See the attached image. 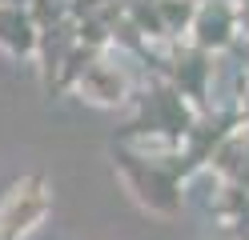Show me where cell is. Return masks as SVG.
<instances>
[{
  "mask_svg": "<svg viewBox=\"0 0 249 240\" xmlns=\"http://www.w3.org/2000/svg\"><path fill=\"white\" fill-rule=\"evenodd\" d=\"M237 40H241L237 4H233V0H201L185 44H193V48H201V52H209V56H221V52H233Z\"/></svg>",
  "mask_w": 249,
  "mask_h": 240,
  "instance_id": "277c9868",
  "label": "cell"
},
{
  "mask_svg": "<svg viewBox=\"0 0 249 240\" xmlns=\"http://www.w3.org/2000/svg\"><path fill=\"white\" fill-rule=\"evenodd\" d=\"M249 208V188L241 184H225V180H217L213 188V196H209V212L221 220V224H233L241 212Z\"/></svg>",
  "mask_w": 249,
  "mask_h": 240,
  "instance_id": "9c48e42d",
  "label": "cell"
},
{
  "mask_svg": "<svg viewBox=\"0 0 249 240\" xmlns=\"http://www.w3.org/2000/svg\"><path fill=\"white\" fill-rule=\"evenodd\" d=\"M205 168L217 176V180H225V184H241V176H245V168H249V148H245L241 128L217 144V152L209 156V164H205Z\"/></svg>",
  "mask_w": 249,
  "mask_h": 240,
  "instance_id": "ba28073f",
  "label": "cell"
},
{
  "mask_svg": "<svg viewBox=\"0 0 249 240\" xmlns=\"http://www.w3.org/2000/svg\"><path fill=\"white\" fill-rule=\"evenodd\" d=\"M40 28L33 24L24 4H0V52L17 60H36Z\"/></svg>",
  "mask_w": 249,
  "mask_h": 240,
  "instance_id": "8992f818",
  "label": "cell"
},
{
  "mask_svg": "<svg viewBox=\"0 0 249 240\" xmlns=\"http://www.w3.org/2000/svg\"><path fill=\"white\" fill-rule=\"evenodd\" d=\"M153 4H157V12H161V24H165V32H169V40L189 36L201 0H153Z\"/></svg>",
  "mask_w": 249,
  "mask_h": 240,
  "instance_id": "30bf717a",
  "label": "cell"
},
{
  "mask_svg": "<svg viewBox=\"0 0 249 240\" xmlns=\"http://www.w3.org/2000/svg\"><path fill=\"white\" fill-rule=\"evenodd\" d=\"M28 16H33V24L44 32V28H56L69 20V4H60V0H28Z\"/></svg>",
  "mask_w": 249,
  "mask_h": 240,
  "instance_id": "8fae6325",
  "label": "cell"
},
{
  "mask_svg": "<svg viewBox=\"0 0 249 240\" xmlns=\"http://www.w3.org/2000/svg\"><path fill=\"white\" fill-rule=\"evenodd\" d=\"M0 4H28V0H0Z\"/></svg>",
  "mask_w": 249,
  "mask_h": 240,
  "instance_id": "4fadbf2b",
  "label": "cell"
},
{
  "mask_svg": "<svg viewBox=\"0 0 249 240\" xmlns=\"http://www.w3.org/2000/svg\"><path fill=\"white\" fill-rule=\"evenodd\" d=\"M72 48H76V24H72V20H65V24L40 32V44H36V68H40L44 88H56V76H60V68H65V60H69Z\"/></svg>",
  "mask_w": 249,
  "mask_h": 240,
  "instance_id": "52a82bcc",
  "label": "cell"
},
{
  "mask_svg": "<svg viewBox=\"0 0 249 240\" xmlns=\"http://www.w3.org/2000/svg\"><path fill=\"white\" fill-rule=\"evenodd\" d=\"M213 72H217V56L201 52L193 44H169L165 52V80L173 84L197 112H209V96H213Z\"/></svg>",
  "mask_w": 249,
  "mask_h": 240,
  "instance_id": "3957f363",
  "label": "cell"
},
{
  "mask_svg": "<svg viewBox=\"0 0 249 240\" xmlns=\"http://www.w3.org/2000/svg\"><path fill=\"white\" fill-rule=\"evenodd\" d=\"M72 96H81L92 108H121V104H129V96H133V80L124 72V64L108 60V52H105L85 68V76L76 80Z\"/></svg>",
  "mask_w": 249,
  "mask_h": 240,
  "instance_id": "5b68a950",
  "label": "cell"
},
{
  "mask_svg": "<svg viewBox=\"0 0 249 240\" xmlns=\"http://www.w3.org/2000/svg\"><path fill=\"white\" fill-rule=\"evenodd\" d=\"M113 168L121 176L124 192H129L149 216H161V220L181 216V208H185L181 180L161 164L157 156H145V152L129 148V144H121V148L113 152Z\"/></svg>",
  "mask_w": 249,
  "mask_h": 240,
  "instance_id": "6da1fadb",
  "label": "cell"
},
{
  "mask_svg": "<svg viewBox=\"0 0 249 240\" xmlns=\"http://www.w3.org/2000/svg\"><path fill=\"white\" fill-rule=\"evenodd\" d=\"M60 4H69V8H72V4H76V0H60Z\"/></svg>",
  "mask_w": 249,
  "mask_h": 240,
  "instance_id": "5bb4252c",
  "label": "cell"
},
{
  "mask_svg": "<svg viewBox=\"0 0 249 240\" xmlns=\"http://www.w3.org/2000/svg\"><path fill=\"white\" fill-rule=\"evenodd\" d=\"M241 136H245V148H249V120H241Z\"/></svg>",
  "mask_w": 249,
  "mask_h": 240,
  "instance_id": "7c38bea8",
  "label": "cell"
},
{
  "mask_svg": "<svg viewBox=\"0 0 249 240\" xmlns=\"http://www.w3.org/2000/svg\"><path fill=\"white\" fill-rule=\"evenodd\" d=\"M53 212V188L44 176H20L0 196V240H28Z\"/></svg>",
  "mask_w": 249,
  "mask_h": 240,
  "instance_id": "7a4b0ae2",
  "label": "cell"
}]
</instances>
